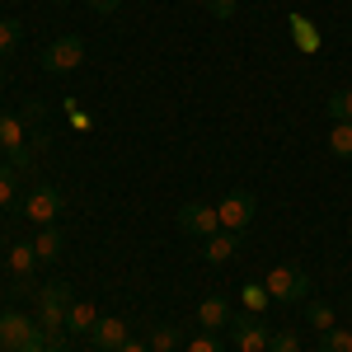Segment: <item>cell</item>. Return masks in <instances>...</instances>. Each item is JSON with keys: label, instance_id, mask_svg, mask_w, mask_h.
Here are the masks:
<instances>
[{"label": "cell", "instance_id": "1", "mask_svg": "<svg viewBox=\"0 0 352 352\" xmlns=\"http://www.w3.org/2000/svg\"><path fill=\"white\" fill-rule=\"evenodd\" d=\"M52 338L38 320H28L19 310H5L0 315V352H47Z\"/></svg>", "mask_w": 352, "mask_h": 352}, {"label": "cell", "instance_id": "2", "mask_svg": "<svg viewBox=\"0 0 352 352\" xmlns=\"http://www.w3.org/2000/svg\"><path fill=\"white\" fill-rule=\"evenodd\" d=\"M71 282H47V287H38V324L47 329V338L61 343V333H66V310H71Z\"/></svg>", "mask_w": 352, "mask_h": 352}, {"label": "cell", "instance_id": "3", "mask_svg": "<svg viewBox=\"0 0 352 352\" xmlns=\"http://www.w3.org/2000/svg\"><path fill=\"white\" fill-rule=\"evenodd\" d=\"M263 287H268L272 300H282V305H296V300H305L315 287H310V272L305 268H292V263H277V268L263 277Z\"/></svg>", "mask_w": 352, "mask_h": 352}, {"label": "cell", "instance_id": "4", "mask_svg": "<svg viewBox=\"0 0 352 352\" xmlns=\"http://www.w3.org/2000/svg\"><path fill=\"white\" fill-rule=\"evenodd\" d=\"M80 61H85V38L80 33H61V38H52V43L43 47V71H52V76H71Z\"/></svg>", "mask_w": 352, "mask_h": 352}, {"label": "cell", "instance_id": "5", "mask_svg": "<svg viewBox=\"0 0 352 352\" xmlns=\"http://www.w3.org/2000/svg\"><path fill=\"white\" fill-rule=\"evenodd\" d=\"M61 207H66V197H61L56 184H33L28 197H24V221H33V226H56Z\"/></svg>", "mask_w": 352, "mask_h": 352}, {"label": "cell", "instance_id": "6", "mask_svg": "<svg viewBox=\"0 0 352 352\" xmlns=\"http://www.w3.org/2000/svg\"><path fill=\"white\" fill-rule=\"evenodd\" d=\"M254 192L249 188H230L226 197L217 202V217H221V230H235V235H244L249 230V221H254Z\"/></svg>", "mask_w": 352, "mask_h": 352}, {"label": "cell", "instance_id": "7", "mask_svg": "<svg viewBox=\"0 0 352 352\" xmlns=\"http://www.w3.org/2000/svg\"><path fill=\"white\" fill-rule=\"evenodd\" d=\"M0 151L10 155V164H14V169H28V164H33V146H28L24 118H14V113H0Z\"/></svg>", "mask_w": 352, "mask_h": 352}, {"label": "cell", "instance_id": "8", "mask_svg": "<svg viewBox=\"0 0 352 352\" xmlns=\"http://www.w3.org/2000/svg\"><path fill=\"white\" fill-rule=\"evenodd\" d=\"M179 230L192 235V240H212L221 230L217 207H212V202H184V207H179Z\"/></svg>", "mask_w": 352, "mask_h": 352}, {"label": "cell", "instance_id": "9", "mask_svg": "<svg viewBox=\"0 0 352 352\" xmlns=\"http://www.w3.org/2000/svg\"><path fill=\"white\" fill-rule=\"evenodd\" d=\"M230 329H235V343H240V352H268L272 329L263 324V315H240V320H230Z\"/></svg>", "mask_w": 352, "mask_h": 352}, {"label": "cell", "instance_id": "10", "mask_svg": "<svg viewBox=\"0 0 352 352\" xmlns=\"http://www.w3.org/2000/svg\"><path fill=\"white\" fill-rule=\"evenodd\" d=\"M230 300L226 296H207L202 305H197V324H202V333H217V329H230Z\"/></svg>", "mask_w": 352, "mask_h": 352}, {"label": "cell", "instance_id": "11", "mask_svg": "<svg viewBox=\"0 0 352 352\" xmlns=\"http://www.w3.org/2000/svg\"><path fill=\"white\" fill-rule=\"evenodd\" d=\"M89 338H94V348H99V352H118L122 343H127V324L113 320V315H99V324L89 329Z\"/></svg>", "mask_w": 352, "mask_h": 352}, {"label": "cell", "instance_id": "12", "mask_svg": "<svg viewBox=\"0 0 352 352\" xmlns=\"http://www.w3.org/2000/svg\"><path fill=\"white\" fill-rule=\"evenodd\" d=\"M240 254V235L235 230H217L212 240H202V258L207 263H226V258H235Z\"/></svg>", "mask_w": 352, "mask_h": 352}, {"label": "cell", "instance_id": "13", "mask_svg": "<svg viewBox=\"0 0 352 352\" xmlns=\"http://www.w3.org/2000/svg\"><path fill=\"white\" fill-rule=\"evenodd\" d=\"M287 28H292V43H296V52H305V56L320 52V43H324V38H320V28L310 24L305 14H292V19H287Z\"/></svg>", "mask_w": 352, "mask_h": 352}, {"label": "cell", "instance_id": "14", "mask_svg": "<svg viewBox=\"0 0 352 352\" xmlns=\"http://www.w3.org/2000/svg\"><path fill=\"white\" fill-rule=\"evenodd\" d=\"M38 263H43V258H38V249H33V244H24V240H19L14 249H10V272H14L19 282H28Z\"/></svg>", "mask_w": 352, "mask_h": 352}, {"label": "cell", "instance_id": "15", "mask_svg": "<svg viewBox=\"0 0 352 352\" xmlns=\"http://www.w3.org/2000/svg\"><path fill=\"white\" fill-rule=\"evenodd\" d=\"M94 324H99L94 305H85V300H71V310H66V333H89Z\"/></svg>", "mask_w": 352, "mask_h": 352}, {"label": "cell", "instance_id": "16", "mask_svg": "<svg viewBox=\"0 0 352 352\" xmlns=\"http://www.w3.org/2000/svg\"><path fill=\"white\" fill-rule=\"evenodd\" d=\"M33 249H38V258H43V263L61 258V230H56V226H38V240H33Z\"/></svg>", "mask_w": 352, "mask_h": 352}, {"label": "cell", "instance_id": "17", "mask_svg": "<svg viewBox=\"0 0 352 352\" xmlns=\"http://www.w3.org/2000/svg\"><path fill=\"white\" fill-rule=\"evenodd\" d=\"M329 151H333L338 160H352V122H333V132H329Z\"/></svg>", "mask_w": 352, "mask_h": 352}, {"label": "cell", "instance_id": "18", "mask_svg": "<svg viewBox=\"0 0 352 352\" xmlns=\"http://www.w3.org/2000/svg\"><path fill=\"white\" fill-rule=\"evenodd\" d=\"M324 109H329L333 122H352V89H333L324 99Z\"/></svg>", "mask_w": 352, "mask_h": 352}, {"label": "cell", "instance_id": "19", "mask_svg": "<svg viewBox=\"0 0 352 352\" xmlns=\"http://www.w3.org/2000/svg\"><path fill=\"white\" fill-rule=\"evenodd\" d=\"M305 320H310V329L329 333V329H333V305H324V300H305Z\"/></svg>", "mask_w": 352, "mask_h": 352}, {"label": "cell", "instance_id": "20", "mask_svg": "<svg viewBox=\"0 0 352 352\" xmlns=\"http://www.w3.org/2000/svg\"><path fill=\"white\" fill-rule=\"evenodd\" d=\"M151 352H169V348H179V329L174 324H155L151 329V343H146Z\"/></svg>", "mask_w": 352, "mask_h": 352}, {"label": "cell", "instance_id": "21", "mask_svg": "<svg viewBox=\"0 0 352 352\" xmlns=\"http://www.w3.org/2000/svg\"><path fill=\"white\" fill-rule=\"evenodd\" d=\"M19 38H24V24H19V19H0V56L14 52V47H19Z\"/></svg>", "mask_w": 352, "mask_h": 352}, {"label": "cell", "instance_id": "22", "mask_svg": "<svg viewBox=\"0 0 352 352\" xmlns=\"http://www.w3.org/2000/svg\"><path fill=\"white\" fill-rule=\"evenodd\" d=\"M268 287H263V282H249V287H244V305H249V315H263V310H268Z\"/></svg>", "mask_w": 352, "mask_h": 352}, {"label": "cell", "instance_id": "23", "mask_svg": "<svg viewBox=\"0 0 352 352\" xmlns=\"http://www.w3.org/2000/svg\"><path fill=\"white\" fill-rule=\"evenodd\" d=\"M320 352H352V329H329L320 338Z\"/></svg>", "mask_w": 352, "mask_h": 352}, {"label": "cell", "instance_id": "24", "mask_svg": "<svg viewBox=\"0 0 352 352\" xmlns=\"http://www.w3.org/2000/svg\"><path fill=\"white\" fill-rule=\"evenodd\" d=\"M14 188H19V169L14 164H0V207L14 202Z\"/></svg>", "mask_w": 352, "mask_h": 352}, {"label": "cell", "instance_id": "25", "mask_svg": "<svg viewBox=\"0 0 352 352\" xmlns=\"http://www.w3.org/2000/svg\"><path fill=\"white\" fill-rule=\"evenodd\" d=\"M268 352H300V338L292 333V329H272V338H268Z\"/></svg>", "mask_w": 352, "mask_h": 352}, {"label": "cell", "instance_id": "26", "mask_svg": "<svg viewBox=\"0 0 352 352\" xmlns=\"http://www.w3.org/2000/svg\"><path fill=\"white\" fill-rule=\"evenodd\" d=\"M202 5H207V10H212L217 19H230V14L240 10V0H202Z\"/></svg>", "mask_w": 352, "mask_h": 352}, {"label": "cell", "instance_id": "27", "mask_svg": "<svg viewBox=\"0 0 352 352\" xmlns=\"http://www.w3.org/2000/svg\"><path fill=\"white\" fill-rule=\"evenodd\" d=\"M188 352H221V343H217V333H197L188 343Z\"/></svg>", "mask_w": 352, "mask_h": 352}, {"label": "cell", "instance_id": "28", "mask_svg": "<svg viewBox=\"0 0 352 352\" xmlns=\"http://www.w3.org/2000/svg\"><path fill=\"white\" fill-rule=\"evenodd\" d=\"M43 113H47V109H43V99H28V104H24V122H38Z\"/></svg>", "mask_w": 352, "mask_h": 352}, {"label": "cell", "instance_id": "29", "mask_svg": "<svg viewBox=\"0 0 352 352\" xmlns=\"http://www.w3.org/2000/svg\"><path fill=\"white\" fill-rule=\"evenodd\" d=\"M85 5H89V10H99V14H113L122 0H85Z\"/></svg>", "mask_w": 352, "mask_h": 352}, {"label": "cell", "instance_id": "30", "mask_svg": "<svg viewBox=\"0 0 352 352\" xmlns=\"http://www.w3.org/2000/svg\"><path fill=\"white\" fill-rule=\"evenodd\" d=\"M118 352H151V348H146V343H132V338H127V343H122Z\"/></svg>", "mask_w": 352, "mask_h": 352}, {"label": "cell", "instance_id": "31", "mask_svg": "<svg viewBox=\"0 0 352 352\" xmlns=\"http://www.w3.org/2000/svg\"><path fill=\"white\" fill-rule=\"evenodd\" d=\"M47 352H66V348H61V343H52V348H47Z\"/></svg>", "mask_w": 352, "mask_h": 352}, {"label": "cell", "instance_id": "32", "mask_svg": "<svg viewBox=\"0 0 352 352\" xmlns=\"http://www.w3.org/2000/svg\"><path fill=\"white\" fill-rule=\"evenodd\" d=\"M0 85H5V66H0Z\"/></svg>", "mask_w": 352, "mask_h": 352}, {"label": "cell", "instance_id": "33", "mask_svg": "<svg viewBox=\"0 0 352 352\" xmlns=\"http://www.w3.org/2000/svg\"><path fill=\"white\" fill-rule=\"evenodd\" d=\"M348 240H352V221H348Z\"/></svg>", "mask_w": 352, "mask_h": 352}, {"label": "cell", "instance_id": "34", "mask_svg": "<svg viewBox=\"0 0 352 352\" xmlns=\"http://www.w3.org/2000/svg\"><path fill=\"white\" fill-rule=\"evenodd\" d=\"M56 5H71V0H56Z\"/></svg>", "mask_w": 352, "mask_h": 352}]
</instances>
